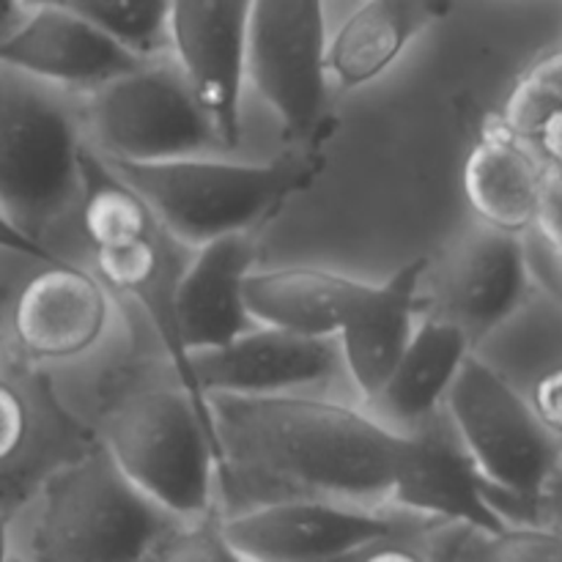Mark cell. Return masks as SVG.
Returning a JSON list of instances; mask_svg holds the SVG:
<instances>
[{
  "label": "cell",
  "mask_w": 562,
  "mask_h": 562,
  "mask_svg": "<svg viewBox=\"0 0 562 562\" xmlns=\"http://www.w3.org/2000/svg\"><path fill=\"white\" fill-rule=\"evenodd\" d=\"M181 247L179 241L170 239L159 223L154 220L140 236L121 245L99 247L93 252V274L108 291L126 296L146 313L148 324L157 333L159 344L168 351L170 368L176 373V384L187 393V398L195 406L198 417L206 426L214 448H217V470H220V445L214 437L212 409H209L206 395L198 390L195 376H192L190 351L181 344L179 322H176V285H179L181 269Z\"/></svg>",
  "instance_id": "12"
},
{
  "label": "cell",
  "mask_w": 562,
  "mask_h": 562,
  "mask_svg": "<svg viewBox=\"0 0 562 562\" xmlns=\"http://www.w3.org/2000/svg\"><path fill=\"white\" fill-rule=\"evenodd\" d=\"M547 170L497 115H488L464 159V195L477 223L516 236L530 231Z\"/></svg>",
  "instance_id": "19"
},
{
  "label": "cell",
  "mask_w": 562,
  "mask_h": 562,
  "mask_svg": "<svg viewBox=\"0 0 562 562\" xmlns=\"http://www.w3.org/2000/svg\"><path fill=\"white\" fill-rule=\"evenodd\" d=\"M470 355V338L453 322L437 313L420 318L393 373L371 401L382 412L379 420L390 428L401 426L398 434L431 420Z\"/></svg>",
  "instance_id": "22"
},
{
  "label": "cell",
  "mask_w": 562,
  "mask_h": 562,
  "mask_svg": "<svg viewBox=\"0 0 562 562\" xmlns=\"http://www.w3.org/2000/svg\"><path fill=\"white\" fill-rule=\"evenodd\" d=\"M426 274L428 258H412L384 283H368L335 335L340 366L368 401L376 398L412 340Z\"/></svg>",
  "instance_id": "18"
},
{
  "label": "cell",
  "mask_w": 562,
  "mask_h": 562,
  "mask_svg": "<svg viewBox=\"0 0 562 562\" xmlns=\"http://www.w3.org/2000/svg\"><path fill=\"white\" fill-rule=\"evenodd\" d=\"M547 168H562V53L549 47L527 66L497 115Z\"/></svg>",
  "instance_id": "23"
},
{
  "label": "cell",
  "mask_w": 562,
  "mask_h": 562,
  "mask_svg": "<svg viewBox=\"0 0 562 562\" xmlns=\"http://www.w3.org/2000/svg\"><path fill=\"white\" fill-rule=\"evenodd\" d=\"M562 371L560 366L547 368L541 376L532 382V393H530V409L536 412L538 420L549 428L552 434L560 437V426H562Z\"/></svg>",
  "instance_id": "29"
},
{
  "label": "cell",
  "mask_w": 562,
  "mask_h": 562,
  "mask_svg": "<svg viewBox=\"0 0 562 562\" xmlns=\"http://www.w3.org/2000/svg\"><path fill=\"white\" fill-rule=\"evenodd\" d=\"M0 252L27 258V261H55V256L42 245V241H33L31 236H25L20 228H14L3 214H0Z\"/></svg>",
  "instance_id": "30"
},
{
  "label": "cell",
  "mask_w": 562,
  "mask_h": 562,
  "mask_svg": "<svg viewBox=\"0 0 562 562\" xmlns=\"http://www.w3.org/2000/svg\"><path fill=\"white\" fill-rule=\"evenodd\" d=\"M324 0H252L245 80L280 115L294 146H322L327 119Z\"/></svg>",
  "instance_id": "8"
},
{
  "label": "cell",
  "mask_w": 562,
  "mask_h": 562,
  "mask_svg": "<svg viewBox=\"0 0 562 562\" xmlns=\"http://www.w3.org/2000/svg\"><path fill=\"white\" fill-rule=\"evenodd\" d=\"M203 395H291L322 384L340 368L335 338H302L252 327L231 344L190 357Z\"/></svg>",
  "instance_id": "15"
},
{
  "label": "cell",
  "mask_w": 562,
  "mask_h": 562,
  "mask_svg": "<svg viewBox=\"0 0 562 562\" xmlns=\"http://www.w3.org/2000/svg\"><path fill=\"white\" fill-rule=\"evenodd\" d=\"M25 3L22 0H0V42L16 27V22L25 16Z\"/></svg>",
  "instance_id": "31"
},
{
  "label": "cell",
  "mask_w": 562,
  "mask_h": 562,
  "mask_svg": "<svg viewBox=\"0 0 562 562\" xmlns=\"http://www.w3.org/2000/svg\"><path fill=\"white\" fill-rule=\"evenodd\" d=\"M453 9L456 0H366L329 38L327 77L346 91L368 86Z\"/></svg>",
  "instance_id": "20"
},
{
  "label": "cell",
  "mask_w": 562,
  "mask_h": 562,
  "mask_svg": "<svg viewBox=\"0 0 562 562\" xmlns=\"http://www.w3.org/2000/svg\"><path fill=\"white\" fill-rule=\"evenodd\" d=\"M31 5H58L113 38L135 58L151 60L170 49V0H22Z\"/></svg>",
  "instance_id": "24"
},
{
  "label": "cell",
  "mask_w": 562,
  "mask_h": 562,
  "mask_svg": "<svg viewBox=\"0 0 562 562\" xmlns=\"http://www.w3.org/2000/svg\"><path fill=\"white\" fill-rule=\"evenodd\" d=\"M220 521L225 541L245 562H335L423 532V521L327 499L252 505Z\"/></svg>",
  "instance_id": "9"
},
{
  "label": "cell",
  "mask_w": 562,
  "mask_h": 562,
  "mask_svg": "<svg viewBox=\"0 0 562 562\" xmlns=\"http://www.w3.org/2000/svg\"><path fill=\"white\" fill-rule=\"evenodd\" d=\"M82 154V130L60 91L0 66V214L42 241L80 198Z\"/></svg>",
  "instance_id": "5"
},
{
  "label": "cell",
  "mask_w": 562,
  "mask_h": 562,
  "mask_svg": "<svg viewBox=\"0 0 562 562\" xmlns=\"http://www.w3.org/2000/svg\"><path fill=\"white\" fill-rule=\"evenodd\" d=\"M459 562H562L558 527L508 525L494 536L472 532Z\"/></svg>",
  "instance_id": "25"
},
{
  "label": "cell",
  "mask_w": 562,
  "mask_h": 562,
  "mask_svg": "<svg viewBox=\"0 0 562 562\" xmlns=\"http://www.w3.org/2000/svg\"><path fill=\"white\" fill-rule=\"evenodd\" d=\"M472 530L464 527H450L448 536L442 541L434 543L431 554L420 552V549L412 547L409 541H390L379 543V547L362 552L355 562H459L461 552H464L467 541H470Z\"/></svg>",
  "instance_id": "28"
},
{
  "label": "cell",
  "mask_w": 562,
  "mask_h": 562,
  "mask_svg": "<svg viewBox=\"0 0 562 562\" xmlns=\"http://www.w3.org/2000/svg\"><path fill=\"white\" fill-rule=\"evenodd\" d=\"M527 285L530 274L521 236L477 223L445 261L437 316L453 322L475 349L519 311Z\"/></svg>",
  "instance_id": "16"
},
{
  "label": "cell",
  "mask_w": 562,
  "mask_h": 562,
  "mask_svg": "<svg viewBox=\"0 0 562 562\" xmlns=\"http://www.w3.org/2000/svg\"><path fill=\"white\" fill-rule=\"evenodd\" d=\"M110 324L108 289L88 269L49 261L20 285L11 335L31 362L75 360L99 344Z\"/></svg>",
  "instance_id": "13"
},
{
  "label": "cell",
  "mask_w": 562,
  "mask_h": 562,
  "mask_svg": "<svg viewBox=\"0 0 562 562\" xmlns=\"http://www.w3.org/2000/svg\"><path fill=\"white\" fill-rule=\"evenodd\" d=\"M104 162V159H102ZM143 203L159 228L187 250L252 234L302 195L324 170L322 146H294L267 162L184 157L168 162H104Z\"/></svg>",
  "instance_id": "2"
},
{
  "label": "cell",
  "mask_w": 562,
  "mask_h": 562,
  "mask_svg": "<svg viewBox=\"0 0 562 562\" xmlns=\"http://www.w3.org/2000/svg\"><path fill=\"white\" fill-rule=\"evenodd\" d=\"M86 132L104 162H168L225 148L176 60H143L88 93Z\"/></svg>",
  "instance_id": "7"
},
{
  "label": "cell",
  "mask_w": 562,
  "mask_h": 562,
  "mask_svg": "<svg viewBox=\"0 0 562 562\" xmlns=\"http://www.w3.org/2000/svg\"><path fill=\"white\" fill-rule=\"evenodd\" d=\"M387 503L481 536H494L508 527L488 505L486 483L442 409L404 434Z\"/></svg>",
  "instance_id": "11"
},
{
  "label": "cell",
  "mask_w": 562,
  "mask_h": 562,
  "mask_svg": "<svg viewBox=\"0 0 562 562\" xmlns=\"http://www.w3.org/2000/svg\"><path fill=\"white\" fill-rule=\"evenodd\" d=\"M9 560V516L0 510V562Z\"/></svg>",
  "instance_id": "32"
},
{
  "label": "cell",
  "mask_w": 562,
  "mask_h": 562,
  "mask_svg": "<svg viewBox=\"0 0 562 562\" xmlns=\"http://www.w3.org/2000/svg\"><path fill=\"white\" fill-rule=\"evenodd\" d=\"M461 448L486 483V499L505 525H543L560 472V437L525 395L488 362L470 355L442 404Z\"/></svg>",
  "instance_id": "3"
},
{
  "label": "cell",
  "mask_w": 562,
  "mask_h": 562,
  "mask_svg": "<svg viewBox=\"0 0 562 562\" xmlns=\"http://www.w3.org/2000/svg\"><path fill=\"white\" fill-rule=\"evenodd\" d=\"M225 494L236 510L283 499L387 503L404 434L307 395H206ZM234 510V514H236Z\"/></svg>",
  "instance_id": "1"
},
{
  "label": "cell",
  "mask_w": 562,
  "mask_h": 562,
  "mask_svg": "<svg viewBox=\"0 0 562 562\" xmlns=\"http://www.w3.org/2000/svg\"><path fill=\"white\" fill-rule=\"evenodd\" d=\"M143 60L58 5H31L0 42V66L55 91H97Z\"/></svg>",
  "instance_id": "14"
},
{
  "label": "cell",
  "mask_w": 562,
  "mask_h": 562,
  "mask_svg": "<svg viewBox=\"0 0 562 562\" xmlns=\"http://www.w3.org/2000/svg\"><path fill=\"white\" fill-rule=\"evenodd\" d=\"M366 285L322 267L252 269L245 283V307L258 327L335 338Z\"/></svg>",
  "instance_id": "21"
},
{
  "label": "cell",
  "mask_w": 562,
  "mask_h": 562,
  "mask_svg": "<svg viewBox=\"0 0 562 562\" xmlns=\"http://www.w3.org/2000/svg\"><path fill=\"white\" fill-rule=\"evenodd\" d=\"M102 450L121 475L176 521L212 514L217 448L184 390H135L104 423Z\"/></svg>",
  "instance_id": "6"
},
{
  "label": "cell",
  "mask_w": 562,
  "mask_h": 562,
  "mask_svg": "<svg viewBox=\"0 0 562 562\" xmlns=\"http://www.w3.org/2000/svg\"><path fill=\"white\" fill-rule=\"evenodd\" d=\"M223 516L212 514L198 519L176 521L173 530L162 538L151 562H245L231 549L223 536Z\"/></svg>",
  "instance_id": "26"
},
{
  "label": "cell",
  "mask_w": 562,
  "mask_h": 562,
  "mask_svg": "<svg viewBox=\"0 0 562 562\" xmlns=\"http://www.w3.org/2000/svg\"><path fill=\"white\" fill-rule=\"evenodd\" d=\"M173 525L102 448L88 450L44 477L27 562H151Z\"/></svg>",
  "instance_id": "4"
},
{
  "label": "cell",
  "mask_w": 562,
  "mask_h": 562,
  "mask_svg": "<svg viewBox=\"0 0 562 562\" xmlns=\"http://www.w3.org/2000/svg\"><path fill=\"white\" fill-rule=\"evenodd\" d=\"M258 261L252 234H236L195 247L176 285V322L192 355L231 344L252 329L245 307V283Z\"/></svg>",
  "instance_id": "17"
},
{
  "label": "cell",
  "mask_w": 562,
  "mask_h": 562,
  "mask_svg": "<svg viewBox=\"0 0 562 562\" xmlns=\"http://www.w3.org/2000/svg\"><path fill=\"white\" fill-rule=\"evenodd\" d=\"M33 434V412L25 390L9 376H0V475L25 453Z\"/></svg>",
  "instance_id": "27"
},
{
  "label": "cell",
  "mask_w": 562,
  "mask_h": 562,
  "mask_svg": "<svg viewBox=\"0 0 562 562\" xmlns=\"http://www.w3.org/2000/svg\"><path fill=\"white\" fill-rule=\"evenodd\" d=\"M357 558H360V554H355V558H344V560H335V562H355Z\"/></svg>",
  "instance_id": "33"
},
{
  "label": "cell",
  "mask_w": 562,
  "mask_h": 562,
  "mask_svg": "<svg viewBox=\"0 0 562 562\" xmlns=\"http://www.w3.org/2000/svg\"><path fill=\"white\" fill-rule=\"evenodd\" d=\"M252 0H170V49L225 148L239 146Z\"/></svg>",
  "instance_id": "10"
}]
</instances>
